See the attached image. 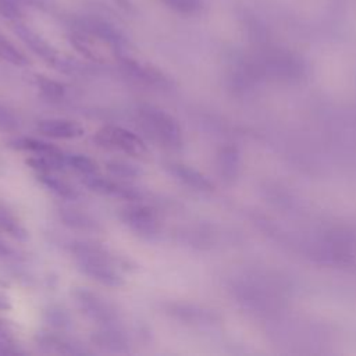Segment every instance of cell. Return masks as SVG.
<instances>
[{"label":"cell","mask_w":356,"mask_h":356,"mask_svg":"<svg viewBox=\"0 0 356 356\" xmlns=\"http://www.w3.org/2000/svg\"><path fill=\"white\" fill-rule=\"evenodd\" d=\"M70 250L75 256L79 271L86 277L110 288L125 285V278L120 273L121 260L107 248L96 242L74 241Z\"/></svg>","instance_id":"obj_1"},{"label":"cell","mask_w":356,"mask_h":356,"mask_svg":"<svg viewBox=\"0 0 356 356\" xmlns=\"http://www.w3.org/2000/svg\"><path fill=\"white\" fill-rule=\"evenodd\" d=\"M136 114L145 132L159 145L171 150L182 146L181 127L170 113L152 104H142Z\"/></svg>","instance_id":"obj_2"},{"label":"cell","mask_w":356,"mask_h":356,"mask_svg":"<svg viewBox=\"0 0 356 356\" xmlns=\"http://www.w3.org/2000/svg\"><path fill=\"white\" fill-rule=\"evenodd\" d=\"M71 296L79 312L99 325H120L121 313L118 309L88 288H74Z\"/></svg>","instance_id":"obj_3"},{"label":"cell","mask_w":356,"mask_h":356,"mask_svg":"<svg viewBox=\"0 0 356 356\" xmlns=\"http://www.w3.org/2000/svg\"><path fill=\"white\" fill-rule=\"evenodd\" d=\"M95 142L103 147L120 150L134 157H140L147 153V146L140 136L117 125L102 127L95 134Z\"/></svg>","instance_id":"obj_4"},{"label":"cell","mask_w":356,"mask_h":356,"mask_svg":"<svg viewBox=\"0 0 356 356\" xmlns=\"http://www.w3.org/2000/svg\"><path fill=\"white\" fill-rule=\"evenodd\" d=\"M121 221L136 235L142 238H153L159 235L161 221L157 211L143 203H129L120 210Z\"/></svg>","instance_id":"obj_5"},{"label":"cell","mask_w":356,"mask_h":356,"mask_svg":"<svg viewBox=\"0 0 356 356\" xmlns=\"http://www.w3.org/2000/svg\"><path fill=\"white\" fill-rule=\"evenodd\" d=\"M14 32L17 33V36L36 54L39 56L43 61H46L47 64L56 67V68H63L67 70L70 67L68 61H64L58 53L56 51V49L46 42L40 35H38L35 31H32L29 26L24 25V24H14Z\"/></svg>","instance_id":"obj_6"},{"label":"cell","mask_w":356,"mask_h":356,"mask_svg":"<svg viewBox=\"0 0 356 356\" xmlns=\"http://www.w3.org/2000/svg\"><path fill=\"white\" fill-rule=\"evenodd\" d=\"M118 58H120L122 71L127 75L132 76V79H135L143 85L153 86V88L165 89V88L171 86L170 78L164 72H161L159 68H156L150 64H145L138 60H134L125 54H120Z\"/></svg>","instance_id":"obj_7"},{"label":"cell","mask_w":356,"mask_h":356,"mask_svg":"<svg viewBox=\"0 0 356 356\" xmlns=\"http://www.w3.org/2000/svg\"><path fill=\"white\" fill-rule=\"evenodd\" d=\"M83 184L93 192L103 195V196H110V197H117L128 202H138L142 199L140 191L136 188H132L129 185H125L122 182L110 179V178H103L96 174L93 175H85Z\"/></svg>","instance_id":"obj_8"},{"label":"cell","mask_w":356,"mask_h":356,"mask_svg":"<svg viewBox=\"0 0 356 356\" xmlns=\"http://www.w3.org/2000/svg\"><path fill=\"white\" fill-rule=\"evenodd\" d=\"M90 342L111 353H127L131 349V339L120 325H100L90 334Z\"/></svg>","instance_id":"obj_9"},{"label":"cell","mask_w":356,"mask_h":356,"mask_svg":"<svg viewBox=\"0 0 356 356\" xmlns=\"http://www.w3.org/2000/svg\"><path fill=\"white\" fill-rule=\"evenodd\" d=\"M35 341L38 346H40L44 352H49V353H57V355L89 353V350L85 346H82L79 342L58 332L40 331L35 335Z\"/></svg>","instance_id":"obj_10"},{"label":"cell","mask_w":356,"mask_h":356,"mask_svg":"<svg viewBox=\"0 0 356 356\" xmlns=\"http://www.w3.org/2000/svg\"><path fill=\"white\" fill-rule=\"evenodd\" d=\"M36 129L42 135L53 139H75L82 136L85 132V129L78 122L64 118L40 120L36 125Z\"/></svg>","instance_id":"obj_11"},{"label":"cell","mask_w":356,"mask_h":356,"mask_svg":"<svg viewBox=\"0 0 356 356\" xmlns=\"http://www.w3.org/2000/svg\"><path fill=\"white\" fill-rule=\"evenodd\" d=\"M167 170L170 174L178 179L179 182L185 184L186 186L197 191H211L213 184L207 177H204L202 172L197 170L186 165V164H179V163H170L167 165Z\"/></svg>","instance_id":"obj_12"},{"label":"cell","mask_w":356,"mask_h":356,"mask_svg":"<svg viewBox=\"0 0 356 356\" xmlns=\"http://www.w3.org/2000/svg\"><path fill=\"white\" fill-rule=\"evenodd\" d=\"M10 146L13 149L32 153L35 156H44V157H54V159H64L65 156V153L61 149L36 138H28V136L15 138L10 140Z\"/></svg>","instance_id":"obj_13"},{"label":"cell","mask_w":356,"mask_h":356,"mask_svg":"<svg viewBox=\"0 0 356 356\" xmlns=\"http://www.w3.org/2000/svg\"><path fill=\"white\" fill-rule=\"evenodd\" d=\"M57 214H58L60 221L71 229L81 231V232H96V231L102 229L99 221L95 220L90 214H88L85 211L61 207L57 211Z\"/></svg>","instance_id":"obj_14"},{"label":"cell","mask_w":356,"mask_h":356,"mask_svg":"<svg viewBox=\"0 0 356 356\" xmlns=\"http://www.w3.org/2000/svg\"><path fill=\"white\" fill-rule=\"evenodd\" d=\"M0 234H6L21 242L29 238L26 228L21 224L17 214L3 202H0Z\"/></svg>","instance_id":"obj_15"},{"label":"cell","mask_w":356,"mask_h":356,"mask_svg":"<svg viewBox=\"0 0 356 356\" xmlns=\"http://www.w3.org/2000/svg\"><path fill=\"white\" fill-rule=\"evenodd\" d=\"M38 181L58 197L67 200H76L79 197L78 191L72 185L56 177L53 172H38Z\"/></svg>","instance_id":"obj_16"},{"label":"cell","mask_w":356,"mask_h":356,"mask_svg":"<svg viewBox=\"0 0 356 356\" xmlns=\"http://www.w3.org/2000/svg\"><path fill=\"white\" fill-rule=\"evenodd\" d=\"M43 318L50 327L56 330H68L74 324V320L68 310H65L60 305H50L47 309H44Z\"/></svg>","instance_id":"obj_17"},{"label":"cell","mask_w":356,"mask_h":356,"mask_svg":"<svg viewBox=\"0 0 356 356\" xmlns=\"http://www.w3.org/2000/svg\"><path fill=\"white\" fill-rule=\"evenodd\" d=\"M24 353L17 345V338L13 325L0 318V355H19Z\"/></svg>","instance_id":"obj_18"},{"label":"cell","mask_w":356,"mask_h":356,"mask_svg":"<svg viewBox=\"0 0 356 356\" xmlns=\"http://www.w3.org/2000/svg\"><path fill=\"white\" fill-rule=\"evenodd\" d=\"M65 164H67V168H71L83 175H93L99 170L96 161H93L90 157L85 154H78V153L65 154Z\"/></svg>","instance_id":"obj_19"},{"label":"cell","mask_w":356,"mask_h":356,"mask_svg":"<svg viewBox=\"0 0 356 356\" xmlns=\"http://www.w3.org/2000/svg\"><path fill=\"white\" fill-rule=\"evenodd\" d=\"M220 172L225 179H231L236 175L238 170V153L234 147H224L218 154Z\"/></svg>","instance_id":"obj_20"},{"label":"cell","mask_w":356,"mask_h":356,"mask_svg":"<svg viewBox=\"0 0 356 356\" xmlns=\"http://www.w3.org/2000/svg\"><path fill=\"white\" fill-rule=\"evenodd\" d=\"M36 85L40 93L49 100H60L65 95V86L54 79H50L43 75L36 76Z\"/></svg>","instance_id":"obj_21"},{"label":"cell","mask_w":356,"mask_h":356,"mask_svg":"<svg viewBox=\"0 0 356 356\" xmlns=\"http://www.w3.org/2000/svg\"><path fill=\"white\" fill-rule=\"evenodd\" d=\"M0 57L17 67H24L29 64V60L22 51H19L7 38L0 33Z\"/></svg>","instance_id":"obj_22"},{"label":"cell","mask_w":356,"mask_h":356,"mask_svg":"<svg viewBox=\"0 0 356 356\" xmlns=\"http://www.w3.org/2000/svg\"><path fill=\"white\" fill-rule=\"evenodd\" d=\"M104 165L114 177H120V178H136L142 174L138 165L124 160H108L106 161Z\"/></svg>","instance_id":"obj_23"},{"label":"cell","mask_w":356,"mask_h":356,"mask_svg":"<svg viewBox=\"0 0 356 356\" xmlns=\"http://www.w3.org/2000/svg\"><path fill=\"white\" fill-rule=\"evenodd\" d=\"M170 8L181 14H193L202 7V0H163Z\"/></svg>","instance_id":"obj_24"},{"label":"cell","mask_w":356,"mask_h":356,"mask_svg":"<svg viewBox=\"0 0 356 356\" xmlns=\"http://www.w3.org/2000/svg\"><path fill=\"white\" fill-rule=\"evenodd\" d=\"M18 127H19V121L17 115L11 110L0 104V129L11 132V131H15Z\"/></svg>","instance_id":"obj_25"},{"label":"cell","mask_w":356,"mask_h":356,"mask_svg":"<svg viewBox=\"0 0 356 356\" xmlns=\"http://www.w3.org/2000/svg\"><path fill=\"white\" fill-rule=\"evenodd\" d=\"M0 15L10 19H17L21 17V10L15 0H0Z\"/></svg>","instance_id":"obj_26"},{"label":"cell","mask_w":356,"mask_h":356,"mask_svg":"<svg viewBox=\"0 0 356 356\" xmlns=\"http://www.w3.org/2000/svg\"><path fill=\"white\" fill-rule=\"evenodd\" d=\"M17 250L0 239V257H15Z\"/></svg>","instance_id":"obj_27"},{"label":"cell","mask_w":356,"mask_h":356,"mask_svg":"<svg viewBox=\"0 0 356 356\" xmlns=\"http://www.w3.org/2000/svg\"><path fill=\"white\" fill-rule=\"evenodd\" d=\"M11 307H13V305H11L10 298L4 292L0 291V312H8V310H11Z\"/></svg>","instance_id":"obj_28"},{"label":"cell","mask_w":356,"mask_h":356,"mask_svg":"<svg viewBox=\"0 0 356 356\" xmlns=\"http://www.w3.org/2000/svg\"><path fill=\"white\" fill-rule=\"evenodd\" d=\"M113 1L115 4H118L125 11H132L134 10V4L131 3V0H113Z\"/></svg>","instance_id":"obj_29"}]
</instances>
